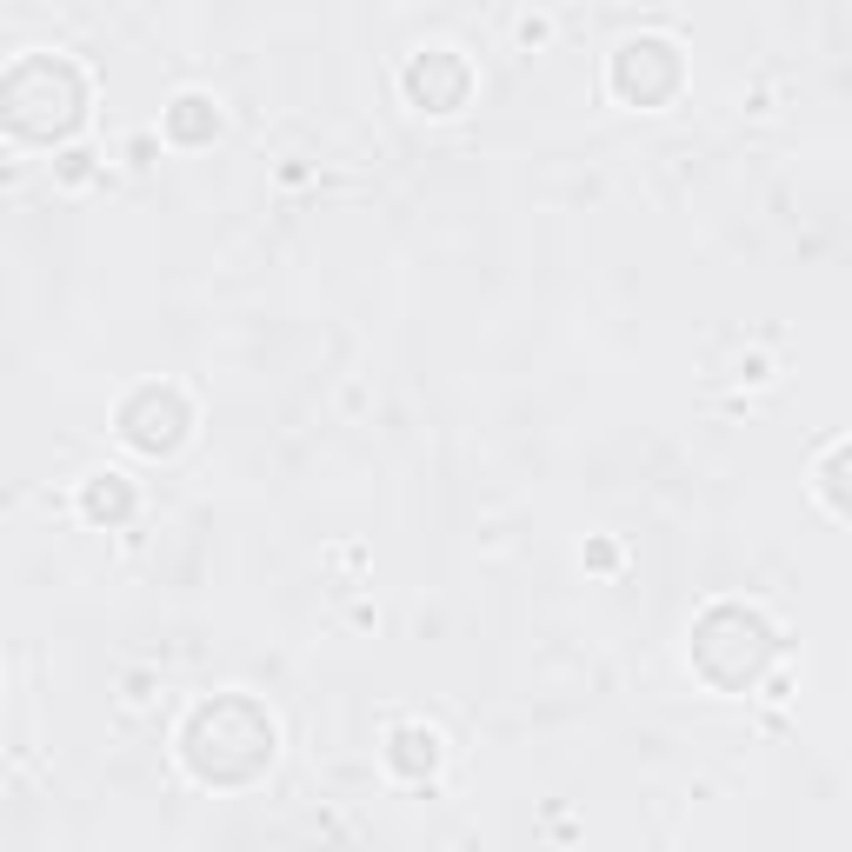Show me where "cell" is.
Instances as JSON below:
<instances>
[{"instance_id":"5b68a950","label":"cell","mask_w":852,"mask_h":852,"mask_svg":"<svg viewBox=\"0 0 852 852\" xmlns=\"http://www.w3.org/2000/svg\"><path fill=\"white\" fill-rule=\"evenodd\" d=\"M739 380H753V386H766V380H773V360H739Z\"/></svg>"},{"instance_id":"3957f363","label":"cell","mask_w":852,"mask_h":852,"mask_svg":"<svg viewBox=\"0 0 852 852\" xmlns=\"http://www.w3.org/2000/svg\"><path fill=\"white\" fill-rule=\"evenodd\" d=\"M121 506H127L121 473H100V480H94V493H87V513H94V520H107V513H121Z\"/></svg>"},{"instance_id":"277c9868","label":"cell","mask_w":852,"mask_h":852,"mask_svg":"<svg viewBox=\"0 0 852 852\" xmlns=\"http://www.w3.org/2000/svg\"><path fill=\"white\" fill-rule=\"evenodd\" d=\"M513 41L526 47V54H533V47H547V41H553V14H520Z\"/></svg>"},{"instance_id":"7a4b0ae2","label":"cell","mask_w":852,"mask_h":852,"mask_svg":"<svg viewBox=\"0 0 852 852\" xmlns=\"http://www.w3.org/2000/svg\"><path fill=\"white\" fill-rule=\"evenodd\" d=\"M213 127H220V107L200 100V94H180L174 113H167V133H180V140H200V133H213Z\"/></svg>"},{"instance_id":"6da1fadb","label":"cell","mask_w":852,"mask_h":852,"mask_svg":"<svg viewBox=\"0 0 852 852\" xmlns=\"http://www.w3.org/2000/svg\"><path fill=\"white\" fill-rule=\"evenodd\" d=\"M394 766H406V773H420V766H426V773H433V766H440V732L433 726H400L394 732Z\"/></svg>"}]
</instances>
